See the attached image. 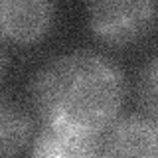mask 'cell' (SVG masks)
<instances>
[{"mask_svg": "<svg viewBox=\"0 0 158 158\" xmlns=\"http://www.w3.org/2000/svg\"><path fill=\"white\" fill-rule=\"evenodd\" d=\"M101 138L97 135L71 131L63 127L44 125L42 132L34 140L32 154L48 158H89L101 156Z\"/></svg>", "mask_w": 158, "mask_h": 158, "instance_id": "5b68a950", "label": "cell"}, {"mask_svg": "<svg viewBox=\"0 0 158 158\" xmlns=\"http://www.w3.org/2000/svg\"><path fill=\"white\" fill-rule=\"evenodd\" d=\"M156 16L154 0H87V20L101 44L125 48L150 32Z\"/></svg>", "mask_w": 158, "mask_h": 158, "instance_id": "7a4b0ae2", "label": "cell"}, {"mask_svg": "<svg viewBox=\"0 0 158 158\" xmlns=\"http://www.w3.org/2000/svg\"><path fill=\"white\" fill-rule=\"evenodd\" d=\"M136 91L144 115L158 121V56L150 57L140 69Z\"/></svg>", "mask_w": 158, "mask_h": 158, "instance_id": "52a82bcc", "label": "cell"}, {"mask_svg": "<svg viewBox=\"0 0 158 158\" xmlns=\"http://www.w3.org/2000/svg\"><path fill=\"white\" fill-rule=\"evenodd\" d=\"M30 95L44 125L103 136L123 107L125 77L107 56L79 49L49 59Z\"/></svg>", "mask_w": 158, "mask_h": 158, "instance_id": "6da1fadb", "label": "cell"}, {"mask_svg": "<svg viewBox=\"0 0 158 158\" xmlns=\"http://www.w3.org/2000/svg\"><path fill=\"white\" fill-rule=\"evenodd\" d=\"M101 156H158V121L128 115L103 132Z\"/></svg>", "mask_w": 158, "mask_h": 158, "instance_id": "277c9868", "label": "cell"}, {"mask_svg": "<svg viewBox=\"0 0 158 158\" xmlns=\"http://www.w3.org/2000/svg\"><path fill=\"white\" fill-rule=\"evenodd\" d=\"M32 136L28 113L8 97H0V156H12L24 150Z\"/></svg>", "mask_w": 158, "mask_h": 158, "instance_id": "8992f818", "label": "cell"}, {"mask_svg": "<svg viewBox=\"0 0 158 158\" xmlns=\"http://www.w3.org/2000/svg\"><path fill=\"white\" fill-rule=\"evenodd\" d=\"M2 73H4V56L0 52V77H2Z\"/></svg>", "mask_w": 158, "mask_h": 158, "instance_id": "ba28073f", "label": "cell"}, {"mask_svg": "<svg viewBox=\"0 0 158 158\" xmlns=\"http://www.w3.org/2000/svg\"><path fill=\"white\" fill-rule=\"evenodd\" d=\"M56 20L53 0H0V38L32 46L49 34Z\"/></svg>", "mask_w": 158, "mask_h": 158, "instance_id": "3957f363", "label": "cell"}]
</instances>
